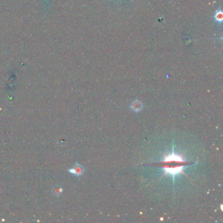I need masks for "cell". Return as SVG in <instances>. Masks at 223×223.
<instances>
[{
  "label": "cell",
  "mask_w": 223,
  "mask_h": 223,
  "mask_svg": "<svg viewBox=\"0 0 223 223\" xmlns=\"http://www.w3.org/2000/svg\"><path fill=\"white\" fill-rule=\"evenodd\" d=\"M194 163L188 162L183 159L182 156L175 153L174 148L173 147L172 153L168 155H164V159L160 162L161 166L164 168V173L163 176L169 175L173 177V183H175V177L181 173L185 175L183 172L185 166Z\"/></svg>",
  "instance_id": "1"
},
{
  "label": "cell",
  "mask_w": 223,
  "mask_h": 223,
  "mask_svg": "<svg viewBox=\"0 0 223 223\" xmlns=\"http://www.w3.org/2000/svg\"><path fill=\"white\" fill-rule=\"evenodd\" d=\"M143 108V105L140 101L138 100H135L133 104L131 105V109L135 112H139Z\"/></svg>",
  "instance_id": "3"
},
{
  "label": "cell",
  "mask_w": 223,
  "mask_h": 223,
  "mask_svg": "<svg viewBox=\"0 0 223 223\" xmlns=\"http://www.w3.org/2000/svg\"><path fill=\"white\" fill-rule=\"evenodd\" d=\"M84 172H85V170H84V168H82V166L78 164H76V165L75 166L74 168L69 169L70 173H72V174L75 175H76L77 177H80L81 175H82L83 174V173H84Z\"/></svg>",
  "instance_id": "2"
},
{
  "label": "cell",
  "mask_w": 223,
  "mask_h": 223,
  "mask_svg": "<svg viewBox=\"0 0 223 223\" xmlns=\"http://www.w3.org/2000/svg\"><path fill=\"white\" fill-rule=\"evenodd\" d=\"M62 188H59L58 190H57V187H56V188H54V192H54L55 195H56V196H59L60 193H62Z\"/></svg>",
  "instance_id": "4"
}]
</instances>
